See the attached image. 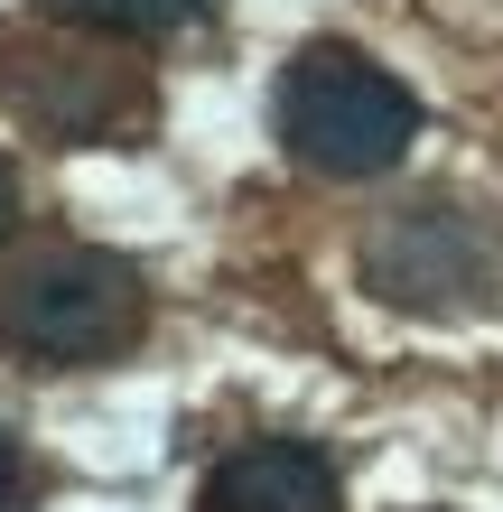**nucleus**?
I'll return each instance as SVG.
<instances>
[{
	"label": "nucleus",
	"instance_id": "nucleus-1",
	"mask_svg": "<svg viewBox=\"0 0 503 512\" xmlns=\"http://www.w3.org/2000/svg\"><path fill=\"white\" fill-rule=\"evenodd\" d=\"M140 326H150V280L103 243H47L0 280V345L28 364H112L140 345Z\"/></svg>",
	"mask_w": 503,
	"mask_h": 512
},
{
	"label": "nucleus",
	"instance_id": "nucleus-2",
	"mask_svg": "<svg viewBox=\"0 0 503 512\" xmlns=\"http://www.w3.org/2000/svg\"><path fill=\"white\" fill-rule=\"evenodd\" d=\"M410 140H420V94L373 66L364 47L345 38H317L289 56L280 75V149L317 177H382L410 159Z\"/></svg>",
	"mask_w": 503,
	"mask_h": 512
},
{
	"label": "nucleus",
	"instance_id": "nucleus-3",
	"mask_svg": "<svg viewBox=\"0 0 503 512\" xmlns=\"http://www.w3.org/2000/svg\"><path fill=\"white\" fill-rule=\"evenodd\" d=\"M84 38H94V28H75V38L10 28V38H0V103L56 149H103V140H122L140 112H150V94Z\"/></svg>",
	"mask_w": 503,
	"mask_h": 512
},
{
	"label": "nucleus",
	"instance_id": "nucleus-4",
	"mask_svg": "<svg viewBox=\"0 0 503 512\" xmlns=\"http://www.w3.org/2000/svg\"><path fill=\"white\" fill-rule=\"evenodd\" d=\"M485 233L457 215V205H401L392 224L364 243V280L373 298H392V308H438V317H457V308H476L485 298Z\"/></svg>",
	"mask_w": 503,
	"mask_h": 512
},
{
	"label": "nucleus",
	"instance_id": "nucleus-5",
	"mask_svg": "<svg viewBox=\"0 0 503 512\" xmlns=\"http://www.w3.org/2000/svg\"><path fill=\"white\" fill-rule=\"evenodd\" d=\"M205 512H345V485L308 438H243L205 475Z\"/></svg>",
	"mask_w": 503,
	"mask_h": 512
},
{
	"label": "nucleus",
	"instance_id": "nucleus-6",
	"mask_svg": "<svg viewBox=\"0 0 503 512\" xmlns=\"http://www.w3.org/2000/svg\"><path fill=\"white\" fill-rule=\"evenodd\" d=\"M38 10L56 19V28H94V38H177L205 0H38Z\"/></svg>",
	"mask_w": 503,
	"mask_h": 512
},
{
	"label": "nucleus",
	"instance_id": "nucleus-7",
	"mask_svg": "<svg viewBox=\"0 0 503 512\" xmlns=\"http://www.w3.org/2000/svg\"><path fill=\"white\" fill-rule=\"evenodd\" d=\"M28 494V457H19V438H10V419H0V512H10Z\"/></svg>",
	"mask_w": 503,
	"mask_h": 512
},
{
	"label": "nucleus",
	"instance_id": "nucleus-8",
	"mask_svg": "<svg viewBox=\"0 0 503 512\" xmlns=\"http://www.w3.org/2000/svg\"><path fill=\"white\" fill-rule=\"evenodd\" d=\"M10 224H19V168L0 159V243H10Z\"/></svg>",
	"mask_w": 503,
	"mask_h": 512
}]
</instances>
